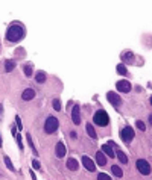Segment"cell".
<instances>
[{
	"label": "cell",
	"instance_id": "cell-1",
	"mask_svg": "<svg viewBox=\"0 0 152 180\" xmlns=\"http://www.w3.org/2000/svg\"><path fill=\"white\" fill-rule=\"evenodd\" d=\"M24 36V29L20 24H11L6 30V39L11 43H17Z\"/></svg>",
	"mask_w": 152,
	"mask_h": 180
},
{
	"label": "cell",
	"instance_id": "cell-2",
	"mask_svg": "<svg viewBox=\"0 0 152 180\" xmlns=\"http://www.w3.org/2000/svg\"><path fill=\"white\" fill-rule=\"evenodd\" d=\"M93 121H94V124L103 127V126H108L110 117H108V114H107L103 109H99V111H96V114H94V117H93Z\"/></svg>",
	"mask_w": 152,
	"mask_h": 180
},
{
	"label": "cell",
	"instance_id": "cell-3",
	"mask_svg": "<svg viewBox=\"0 0 152 180\" xmlns=\"http://www.w3.org/2000/svg\"><path fill=\"white\" fill-rule=\"evenodd\" d=\"M59 127V123H58V120L55 117H49L47 120H46V123H44V130L46 133H49V135H52V133H55Z\"/></svg>",
	"mask_w": 152,
	"mask_h": 180
},
{
	"label": "cell",
	"instance_id": "cell-4",
	"mask_svg": "<svg viewBox=\"0 0 152 180\" xmlns=\"http://www.w3.org/2000/svg\"><path fill=\"white\" fill-rule=\"evenodd\" d=\"M137 165V170L142 172L143 176H149L151 174V165L148 161H144V159H138V161L135 162Z\"/></svg>",
	"mask_w": 152,
	"mask_h": 180
},
{
	"label": "cell",
	"instance_id": "cell-5",
	"mask_svg": "<svg viewBox=\"0 0 152 180\" xmlns=\"http://www.w3.org/2000/svg\"><path fill=\"white\" fill-rule=\"evenodd\" d=\"M120 138H122L123 142L129 144L134 139V130H133V127H128V126H126V127L120 132Z\"/></svg>",
	"mask_w": 152,
	"mask_h": 180
},
{
	"label": "cell",
	"instance_id": "cell-6",
	"mask_svg": "<svg viewBox=\"0 0 152 180\" xmlns=\"http://www.w3.org/2000/svg\"><path fill=\"white\" fill-rule=\"evenodd\" d=\"M107 98H108V102L113 104L114 108H119V106L122 104V98L119 97L116 92H108V94H107Z\"/></svg>",
	"mask_w": 152,
	"mask_h": 180
},
{
	"label": "cell",
	"instance_id": "cell-7",
	"mask_svg": "<svg viewBox=\"0 0 152 180\" xmlns=\"http://www.w3.org/2000/svg\"><path fill=\"white\" fill-rule=\"evenodd\" d=\"M116 86H117V91L125 92V94L131 91V83H129L128 80H119V82L116 83Z\"/></svg>",
	"mask_w": 152,
	"mask_h": 180
},
{
	"label": "cell",
	"instance_id": "cell-8",
	"mask_svg": "<svg viewBox=\"0 0 152 180\" xmlns=\"http://www.w3.org/2000/svg\"><path fill=\"white\" fill-rule=\"evenodd\" d=\"M71 121H73L76 126L81 123V115H79V106L78 104H75L73 111H71Z\"/></svg>",
	"mask_w": 152,
	"mask_h": 180
},
{
	"label": "cell",
	"instance_id": "cell-9",
	"mask_svg": "<svg viewBox=\"0 0 152 180\" xmlns=\"http://www.w3.org/2000/svg\"><path fill=\"white\" fill-rule=\"evenodd\" d=\"M55 153H56V157H64V155L67 153V150H65V145H64V142H61V141H59V142L56 144V147H55Z\"/></svg>",
	"mask_w": 152,
	"mask_h": 180
},
{
	"label": "cell",
	"instance_id": "cell-10",
	"mask_svg": "<svg viewBox=\"0 0 152 180\" xmlns=\"http://www.w3.org/2000/svg\"><path fill=\"white\" fill-rule=\"evenodd\" d=\"M82 164H84V166H85L88 171H94V170H96V165L93 164V161H91L88 156H84V157H82Z\"/></svg>",
	"mask_w": 152,
	"mask_h": 180
},
{
	"label": "cell",
	"instance_id": "cell-11",
	"mask_svg": "<svg viewBox=\"0 0 152 180\" xmlns=\"http://www.w3.org/2000/svg\"><path fill=\"white\" fill-rule=\"evenodd\" d=\"M34 97H35V91L32 89V88L24 89V91H23V94H22V98L24 100V102H29V100H32Z\"/></svg>",
	"mask_w": 152,
	"mask_h": 180
},
{
	"label": "cell",
	"instance_id": "cell-12",
	"mask_svg": "<svg viewBox=\"0 0 152 180\" xmlns=\"http://www.w3.org/2000/svg\"><path fill=\"white\" fill-rule=\"evenodd\" d=\"M67 168H69L70 171H76V170L79 168V162L76 161L75 157H70V159H67Z\"/></svg>",
	"mask_w": 152,
	"mask_h": 180
},
{
	"label": "cell",
	"instance_id": "cell-13",
	"mask_svg": "<svg viewBox=\"0 0 152 180\" xmlns=\"http://www.w3.org/2000/svg\"><path fill=\"white\" fill-rule=\"evenodd\" d=\"M96 164L101 165V166L107 165V157H105V155H103L102 151H97V153H96Z\"/></svg>",
	"mask_w": 152,
	"mask_h": 180
},
{
	"label": "cell",
	"instance_id": "cell-14",
	"mask_svg": "<svg viewBox=\"0 0 152 180\" xmlns=\"http://www.w3.org/2000/svg\"><path fill=\"white\" fill-rule=\"evenodd\" d=\"M102 153H103V155H107V156H110V157L116 156V153L113 151V147H111L110 144H103L102 145Z\"/></svg>",
	"mask_w": 152,
	"mask_h": 180
},
{
	"label": "cell",
	"instance_id": "cell-15",
	"mask_svg": "<svg viewBox=\"0 0 152 180\" xmlns=\"http://www.w3.org/2000/svg\"><path fill=\"white\" fill-rule=\"evenodd\" d=\"M85 130H87L88 136H90L91 139H97V133H96L94 127H93V126H91V124H87V126H85Z\"/></svg>",
	"mask_w": 152,
	"mask_h": 180
},
{
	"label": "cell",
	"instance_id": "cell-16",
	"mask_svg": "<svg viewBox=\"0 0 152 180\" xmlns=\"http://www.w3.org/2000/svg\"><path fill=\"white\" fill-rule=\"evenodd\" d=\"M35 82H37V83H44V82H46V73L38 71L37 74H35Z\"/></svg>",
	"mask_w": 152,
	"mask_h": 180
},
{
	"label": "cell",
	"instance_id": "cell-17",
	"mask_svg": "<svg viewBox=\"0 0 152 180\" xmlns=\"http://www.w3.org/2000/svg\"><path fill=\"white\" fill-rule=\"evenodd\" d=\"M111 172H113L116 177H122V176H123L122 168H120V166H117V165H113V166H111Z\"/></svg>",
	"mask_w": 152,
	"mask_h": 180
},
{
	"label": "cell",
	"instance_id": "cell-18",
	"mask_svg": "<svg viewBox=\"0 0 152 180\" xmlns=\"http://www.w3.org/2000/svg\"><path fill=\"white\" fill-rule=\"evenodd\" d=\"M14 68H15V61H12V59H8V61L5 62V70L9 73V71H12Z\"/></svg>",
	"mask_w": 152,
	"mask_h": 180
},
{
	"label": "cell",
	"instance_id": "cell-19",
	"mask_svg": "<svg viewBox=\"0 0 152 180\" xmlns=\"http://www.w3.org/2000/svg\"><path fill=\"white\" fill-rule=\"evenodd\" d=\"M117 157H119V161H120V164H128V156L125 155L123 151L117 150Z\"/></svg>",
	"mask_w": 152,
	"mask_h": 180
},
{
	"label": "cell",
	"instance_id": "cell-20",
	"mask_svg": "<svg viewBox=\"0 0 152 180\" xmlns=\"http://www.w3.org/2000/svg\"><path fill=\"white\" fill-rule=\"evenodd\" d=\"M122 59L125 62H133L134 61V55L131 52H126V53H123V55H122Z\"/></svg>",
	"mask_w": 152,
	"mask_h": 180
},
{
	"label": "cell",
	"instance_id": "cell-21",
	"mask_svg": "<svg viewBox=\"0 0 152 180\" xmlns=\"http://www.w3.org/2000/svg\"><path fill=\"white\" fill-rule=\"evenodd\" d=\"M117 73H119V74H120V76H126V67H125L123 64H119L117 65Z\"/></svg>",
	"mask_w": 152,
	"mask_h": 180
},
{
	"label": "cell",
	"instance_id": "cell-22",
	"mask_svg": "<svg viewBox=\"0 0 152 180\" xmlns=\"http://www.w3.org/2000/svg\"><path fill=\"white\" fill-rule=\"evenodd\" d=\"M5 164H6V166H8V170H11V171H15V168H14V165H12V162H11V159H9L8 156H5Z\"/></svg>",
	"mask_w": 152,
	"mask_h": 180
},
{
	"label": "cell",
	"instance_id": "cell-23",
	"mask_svg": "<svg viewBox=\"0 0 152 180\" xmlns=\"http://www.w3.org/2000/svg\"><path fill=\"white\" fill-rule=\"evenodd\" d=\"M28 144L31 145V148H32V151L35 153V155H38V151H37V148H35V145H34V142H32V138H31V135L28 133Z\"/></svg>",
	"mask_w": 152,
	"mask_h": 180
},
{
	"label": "cell",
	"instance_id": "cell-24",
	"mask_svg": "<svg viewBox=\"0 0 152 180\" xmlns=\"http://www.w3.org/2000/svg\"><path fill=\"white\" fill-rule=\"evenodd\" d=\"M135 126H137V129H138V130H142V132H143V130H146V126H144V123L140 121V120H138V121L135 123Z\"/></svg>",
	"mask_w": 152,
	"mask_h": 180
},
{
	"label": "cell",
	"instance_id": "cell-25",
	"mask_svg": "<svg viewBox=\"0 0 152 180\" xmlns=\"http://www.w3.org/2000/svg\"><path fill=\"white\" fill-rule=\"evenodd\" d=\"M23 71H24V74H26V76H28V77H29V76L32 74V67H31V65H24V68H23Z\"/></svg>",
	"mask_w": 152,
	"mask_h": 180
},
{
	"label": "cell",
	"instance_id": "cell-26",
	"mask_svg": "<svg viewBox=\"0 0 152 180\" xmlns=\"http://www.w3.org/2000/svg\"><path fill=\"white\" fill-rule=\"evenodd\" d=\"M97 180H111V177L108 174H105V172H101V174L97 176Z\"/></svg>",
	"mask_w": 152,
	"mask_h": 180
},
{
	"label": "cell",
	"instance_id": "cell-27",
	"mask_svg": "<svg viewBox=\"0 0 152 180\" xmlns=\"http://www.w3.org/2000/svg\"><path fill=\"white\" fill-rule=\"evenodd\" d=\"M53 109L55 111H61V102L56 98V100H53Z\"/></svg>",
	"mask_w": 152,
	"mask_h": 180
},
{
	"label": "cell",
	"instance_id": "cell-28",
	"mask_svg": "<svg viewBox=\"0 0 152 180\" xmlns=\"http://www.w3.org/2000/svg\"><path fill=\"white\" fill-rule=\"evenodd\" d=\"M15 121H17V129H18V130H22V129H23V126H22V120H20L18 115H15Z\"/></svg>",
	"mask_w": 152,
	"mask_h": 180
},
{
	"label": "cell",
	"instance_id": "cell-29",
	"mask_svg": "<svg viewBox=\"0 0 152 180\" xmlns=\"http://www.w3.org/2000/svg\"><path fill=\"white\" fill-rule=\"evenodd\" d=\"M17 144H18V148L23 150V142H22V136L20 135H17Z\"/></svg>",
	"mask_w": 152,
	"mask_h": 180
},
{
	"label": "cell",
	"instance_id": "cell-30",
	"mask_svg": "<svg viewBox=\"0 0 152 180\" xmlns=\"http://www.w3.org/2000/svg\"><path fill=\"white\" fill-rule=\"evenodd\" d=\"M32 166H34L35 170H40V162H38V161H34V162H32Z\"/></svg>",
	"mask_w": 152,
	"mask_h": 180
},
{
	"label": "cell",
	"instance_id": "cell-31",
	"mask_svg": "<svg viewBox=\"0 0 152 180\" xmlns=\"http://www.w3.org/2000/svg\"><path fill=\"white\" fill-rule=\"evenodd\" d=\"M31 176H32V180H37V176L34 174V171H31Z\"/></svg>",
	"mask_w": 152,
	"mask_h": 180
},
{
	"label": "cell",
	"instance_id": "cell-32",
	"mask_svg": "<svg viewBox=\"0 0 152 180\" xmlns=\"http://www.w3.org/2000/svg\"><path fill=\"white\" fill-rule=\"evenodd\" d=\"M0 147H2V136H0Z\"/></svg>",
	"mask_w": 152,
	"mask_h": 180
}]
</instances>
